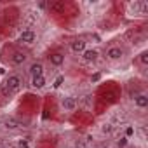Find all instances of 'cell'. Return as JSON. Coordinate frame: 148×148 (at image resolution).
Wrapping results in <instances>:
<instances>
[{
  "label": "cell",
  "mask_w": 148,
  "mask_h": 148,
  "mask_svg": "<svg viewBox=\"0 0 148 148\" xmlns=\"http://www.w3.org/2000/svg\"><path fill=\"white\" fill-rule=\"evenodd\" d=\"M0 61H2V64L5 68H9L11 71H21L32 61V51L18 45L14 40L5 42L0 47Z\"/></svg>",
  "instance_id": "obj_1"
},
{
  "label": "cell",
  "mask_w": 148,
  "mask_h": 148,
  "mask_svg": "<svg viewBox=\"0 0 148 148\" xmlns=\"http://www.w3.org/2000/svg\"><path fill=\"white\" fill-rule=\"evenodd\" d=\"M131 59V49L122 40H112L101 49V61L110 66H124Z\"/></svg>",
  "instance_id": "obj_2"
},
{
  "label": "cell",
  "mask_w": 148,
  "mask_h": 148,
  "mask_svg": "<svg viewBox=\"0 0 148 148\" xmlns=\"http://www.w3.org/2000/svg\"><path fill=\"white\" fill-rule=\"evenodd\" d=\"M25 87H28V80H26L25 71H9L2 79V82H0V98H5L11 101Z\"/></svg>",
  "instance_id": "obj_3"
},
{
  "label": "cell",
  "mask_w": 148,
  "mask_h": 148,
  "mask_svg": "<svg viewBox=\"0 0 148 148\" xmlns=\"http://www.w3.org/2000/svg\"><path fill=\"white\" fill-rule=\"evenodd\" d=\"M14 42H16L18 45H21V47L32 51L35 45H38V42H40V33H38V30H35L33 26H21V28L18 30V33H16Z\"/></svg>",
  "instance_id": "obj_4"
},
{
  "label": "cell",
  "mask_w": 148,
  "mask_h": 148,
  "mask_svg": "<svg viewBox=\"0 0 148 148\" xmlns=\"http://www.w3.org/2000/svg\"><path fill=\"white\" fill-rule=\"evenodd\" d=\"M45 64H47V68L51 66V68H54V70H59V68H63L64 64H66V61H68V52H66V49H63V47H54V49H51L47 54H45Z\"/></svg>",
  "instance_id": "obj_5"
},
{
  "label": "cell",
  "mask_w": 148,
  "mask_h": 148,
  "mask_svg": "<svg viewBox=\"0 0 148 148\" xmlns=\"http://www.w3.org/2000/svg\"><path fill=\"white\" fill-rule=\"evenodd\" d=\"M91 45L89 38L86 35H75V37H71L66 44V52L68 54H73V56H80L87 47Z\"/></svg>",
  "instance_id": "obj_6"
},
{
  "label": "cell",
  "mask_w": 148,
  "mask_h": 148,
  "mask_svg": "<svg viewBox=\"0 0 148 148\" xmlns=\"http://www.w3.org/2000/svg\"><path fill=\"white\" fill-rule=\"evenodd\" d=\"M25 75H26V80L30 79H35V77H42V75H47V64L44 59H33L25 66Z\"/></svg>",
  "instance_id": "obj_7"
},
{
  "label": "cell",
  "mask_w": 148,
  "mask_h": 148,
  "mask_svg": "<svg viewBox=\"0 0 148 148\" xmlns=\"http://www.w3.org/2000/svg\"><path fill=\"white\" fill-rule=\"evenodd\" d=\"M79 58H80V61H82L84 64L94 66V64H98V63L101 61V49L96 47V45H89Z\"/></svg>",
  "instance_id": "obj_8"
},
{
  "label": "cell",
  "mask_w": 148,
  "mask_h": 148,
  "mask_svg": "<svg viewBox=\"0 0 148 148\" xmlns=\"http://www.w3.org/2000/svg\"><path fill=\"white\" fill-rule=\"evenodd\" d=\"M131 105L134 106V110L138 112H145L148 108V92L146 89H136L132 94H131Z\"/></svg>",
  "instance_id": "obj_9"
},
{
  "label": "cell",
  "mask_w": 148,
  "mask_h": 148,
  "mask_svg": "<svg viewBox=\"0 0 148 148\" xmlns=\"http://www.w3.org/2000/svg\"><path fill=\"white\" fill-rule=\"evenodd\" d=\"M127 14L131 16H146L148 14V2L146 0H134L127 5Z\"/></svg>",
  "instance_id": "obj_10"
},
{
  "label": "cell",
  "mask_w": 148,
  "mask_h": 148,
  "mask_svg": "<svg viewBox=\"0 0 148 148\" xmlns=\"http://www.w3.org/2000/svg\"><path fill=\"white\" fill-rule=\"evenodd\" d=\"M132 63H134V66H136L141 73H145L146 68H148V49H141L139 52H136Z\"/></svg>",
  "instance_id": "obj_11"
},
{
  "label": "cell",
  "mask_w": 148,
  "mask_h": 148,
  "mask_svg": "<svg viewBox=\"0 0 148 148\" xmlns=\"http://www.w3.org/2000/svg\"><path fill=\"white\" fill-rule=\"evenodd\" d=\"M47 84H49V75H42V77H35L28 80V87L33 91H42L47 87Z\"/></svg>",
  "instance_id": "obj_12"
},
{
  "label": "cell",
  "mask_w": 148,
  "mask_h": 148,
  "mask_svg": "<svg viewBox=\"0 0 148 148\" xmlns=\"http://www.w3.org/2000/svg\"><path fill=\"white\" fill-rule=\"evenodd\" d=\"M59 105H61V108H63L64 112L71 113V112H75V110H77L79 101L73 98V96H63V98L59 99Z\"/></svg>",
  "instance_id": "obj_13"
},
{
  "label": "cell",
  "mask_w": 148,
  "mask_h": 148,
  "mask_svg": "<svg viewBox=\"0 0 148 148\" xmlns=\"http://www.w3.org/2000/svg\"><path fill=\"white\" fill-rule=\"evenodd\" d=\"M2 127H4L5 131H18V129L23 127V124H21L16 117H5V119L2 120Z\"/></svg>",
  "instance_id": "obj_14"
},
{
  "label": "cell",
  "mask_w": 148,
  "mask_h": 148,
  "mask_svg": "<svg viewBox=\"0 0 148 148\" xmlns=\"http://www.w3.org/2000/svg\"><path fill=\"white\" fill-rule=\"evenodd\" d=\"M58 148H77V145L73 143V139H63Z\"/></svg>",
  "instance_id": "obj_15"
},
{
  "label": "cell",
  "mask_w": 148,
  "mask_h": 148,
  "mask_svg": "<svg viewBox=\"0 0 148 148\" xmlns=\"http://www.w3.org/2000/svg\"><path fill=\"white\" fill-rule=\"evenodd\" d=\"M98 148H117L115 145H112V143H101Z\"/></svg>",
  "instance_id": "obj_16"
},
{
  "label": "cell",
  "mask_w": 148,
  "mask_h": 148,
  "mask_svg": "<svg viewBox=\"0 0 148 148\" xmlns=\"http://www.w3.org/2000/svg\"><path fill=\"white\" fill-rule=\"evenodd\" d=\"M0 148H14V146H11V145H7V143H0Z\"/></svg>",
  "instance_id": "obj_17"
}]
</instances>
